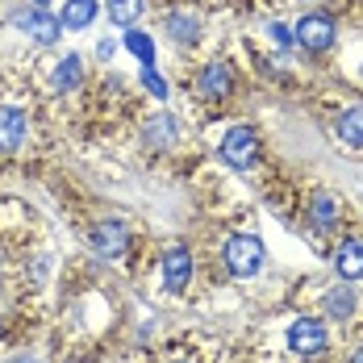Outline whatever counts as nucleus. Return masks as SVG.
<instances>
[{
	"label": "nucleus",
	"mask_w": 363,
	"mask_h": 363,
	"mask_svg": "<svg viewBox=\"0 0 363 363\" xmlns=\"http://www.w3.org/2000/svg\"><path fill=\"white\" fill-rule=\"evenodd\" d=\"M26 134H30L26 113L4 105V109H0V150H17V146L26 143Z\"/></svg>",
	"instance_id": "obj_10"
},
{
	"label": "nucleus",
	"mask_w": 363,
	"mask_h": 363,
	"mask_svg": "<svg viewBox=\"0 0 363 363\" xmlns=\"http://www.w3.org/2000/svg\"><path fill=\"white\" fill-rule=\"evenodd\" d=\"M59 21H63V30H88L96 21V0H67Z\"/></svg>",
	"instance_id": "obj_14"
},
{
	"label": "nucleus",
	"mask_w": 363,
	"mask_h": 363,
	"mask_svg": "<svg viewBox=\"0 0 363 363\" xmlns=\"http://www.w3.org/2000/svg\"><path fill=\"white\" fill-rule=\"evenodd\" d=\"M188 280H192V255H188V247H172L163 255V289L180 296L188 289Z\"/></svg>",
	"instance_id": "obj_8"
},
{
	"label": "nucleus",
	"mask_w": 363,
	"mask_h": 363,
	"mask_svg": "<svg viewBox=\"0 0 363 363\" xmlns=\"http://www.w3.org/2000/svg\"><path fill=\"white\" fill-rule=\"evenodd\" d=\"M121 42H125V50H130L143 67H155V42H150V34H143V30L130 26V34L121 38Z\"/></svg>",
	"instance_id": "obj_18"
},
{
	"label": "nucleus",
	"mask_w": 363,
	"mask_h": 363,
	"mask_svg": "<svg viewBox=\"0 0 363 363\" xmlns=\"http://www.w3.org/2000/svg\"><path fill=\"white\" fill-rule=\"evenodd\" d=\"M330 347V330L318 318H296L289 326V351L292 355H322Z\"/></svg>",
	"instance_id": "obj_4"
},
{
	"label": "nucleus",
	"mask_w": 363,
	"mask_h": 363,
	"mask_svg": "<svg viewBox=\"0 0 363 363\" xmlns=\"http://www.w3.org/2000/svg\"><path fill=\"white\" fill-rule=\"evenodd\" d=\"M143 84H146V92H150L155 101H167V79L155 72V67H143Z\"/></svg>",
	"instance_id": "obj_20"
},
{
	"label": "nucleus",
	"mask_w": 363,
	"mask_h": 363,
	"mask_svg": "<svg viewBox=\"0 0 363 363\" xmlns=\"http://www.w3.org/2000/svg\"><path fill=\"white\" fill-rule=\"evenodd\" d=\"M292 42L301 50H309V55H326L338 42V30H334V21H330L326 13H309V17H301L292 26Z\"/></svg>",
	"instance_id": "obj_3"
},
{
	"label": "nucleus",
	"mask_w": 363,
	"mask_h": 363,
	"mask_svg": "<svg viewBox=\"0 0 363 363\" xmlns=\"http://www.w3.org/2000/svg\"><path fill=\"white\" fill-rule=\"evenodd\" d=\"M326 313L334 322H347V318L355 313V292L351 289H330L326 292Z\"/></svg>",
	"instance_id": "obj_19"
},
{
	"label": "nucleus",
	"mask_w": 363,
	"mask_h": 363,
	"mask_svg": "<svg viewBox=\"0 0 363 363\" xmlns=\"http://www.w3.org/2000/svg\"><path fill=\"white\" fill-rule=\"evenodd\" d=\"M88 242H92V251L101 255V259H121L125 247H130V225L125 221H96L92 225V234H88Z\"/></svg>",
	"instance_id": "obj_5"
},
{
	"label": "nucleus",
	"mask_w": 363,
	"mask_h": 363,
	"mask_svg": "<svg viewBox=\"0 0 363 363\" xmlns=\"http://www.w3.org/2000/svg\"><path fill=\"white\" fill-rule=\"evenodd\" d=\"M172 363H184V359H172Z\"/></svg>",
	"instance_id": "obj_24"
},
{
	"label": "nucleus",
	"mask_w": 363,
	"mask_h": 363,
	"mask_svg": "<svg viewBox=\"0 0 363 363\" xmlns=\"http://www.w3.org/2000/svg\"><path fill=\"white\" fill-rule=\"evenodd\" d=\"M143 134H146V143H150V146H176L180 125H176V117H172V113H155V117L143 125Z\"/></svg>",
	"instance_id": "obj_13"
},
{
	"label": "nucleus",
	"mask_w": 363,
	"mask_h": 363,
	"mask_svg": "<svg viewBox=\"0 0 363 363\" xmlns=\"http://www.w3.org/2000/svg\"><path fill=\"white\" fill-rule=\"evenodd\" d=\"M13 26H17V30H26L38 46L59 42V30H63V21H59V17H50V13H46V9H38V4H30L26 13H17V17H13Z\"/></svg>",
	"instance_id": "obj_6"
},
{
	"label": "nucleus",
	"mask_w": 363,
	"mask_h": 363,
	"mask_svg": "<svg viewBox=\"0 0 363 363\" xmlns=\"http://www.w3.org/2000/svg\"><path fill=\"white\" fill-rule=\"evenodd\" d=\"M196 88H201L205 101L221 105V101L234 92V67H230V63H209V67L201 72V79H196Z\"/></svg>",
	"instance_id": "obj_9"
},
{
	"label": "nucleus",
	"mask_w": 363,
	"mask_h": 363,
	"mask_svg": "<svg viewBox=\"0 0 363 363\" xmlns=\"http://www.w3.org/2000/svg\"><path fill=\"white\" fill-rule=\"evenodd\" d=\"M167 34L176 38L180 46L196 42L201 38V17H192V13H167Z\"/></svg>",
	"instance_id": "obj_15"
},
{
	"label": "nucleus",
	"mask_w": 363,
	"mask_h": 363,
	"mask_svg": "<svg viewBox=\"0 0 363 363\" xmlns=\"http://www.w3.org/2000/svg\"><path fill=\"white\" fill-rule=\"evenodd\" d=\"M334 272H338L342 284L363 280V238L359 234H351V238H342V242L334 247Z\"/></svg>",
	"instance_id": "obj_7"
},
{
	"label": "nucleus",
	"mask_w": 363,
	"mask_h": 363,
	"mask_svg": "<svg viewBox=\"0 0 363 363\" xmlns=\"http://www.w3.org/2000/svg\"><path fill=\"white\" fill-rule=\"evenodd\" d=\"M334 134H338V143L351 146V150H363V105L355 109H347L338 117V125H334Z\"/></svg>",
	"instance_id": "obj_12"
},
{
	"label": "nucleus",
	"mask_w": 363,
	"mask_h": 363,
	"mask_svg": "<svg viewBox=\"0 0 363 363\" xmlns=\"http://www.w3.org/2000/svg\"><path fill=\"white\" fill-rule=\"evenodd\" d=\"M263 238L259 234H230L225 238V247H221V263H225V272L234 276V280H251L263 272Z\"/></svg>",
	"instance_id": "obj_1"
},
{
	"label": "nucleus",
	"mask_w": 363,
	"mask_h": 363,
	"mask_svg": "<svg viewBox=\"0 0 363 363\" xmlns=\"http://www.w3.org/2000/svg\"><path fill=\"white\" fill-rule=\"evenodd\" d=\"M105 13H109L113 26H134L138 17H143V0H105Z\"/></svg>",
	"instance_id": "obj_17"
},
{
	"label": "nucleus",
	"mask_w": 363,
	"mask_h": 363,
	"mask_svg": "<svg viewBox=\"0 0 363 363\" xmlns=\"http://www.w3.org/2000/svg\"><path fill=\"white\" fill-rule=\"evenodd\" d=\"M30 4H38V9H46V4H50V0H30Z\"/></svg>",
	"instance_id": "obj_23"
},
{
	"label": "nucleus",
	"mask_w": 363,
	"mask_h": 363,
	"mask_svg": "<svg viewBox=\"0 0 363 363\" xmlns=\"http://www.w3.org/2000/svg\"><path fill=\"white\" fill-rule=\"evenodd\" d=\"M79 75H84V59L79 55H67V59H59V67H55V92H72L75 84H79Z\"/></svg>",
	"instance_id": "obj_16"
},
{
	"label": "nucleus",
	"mask_w": 363,
	"mask_h": 363,
	"mask_svg": "<svg viewBox=\"0 0 363 363\" xmlns=\"http://www.w3.org/2000/svg\"><path fill=\"white\" fill-rule=\"evenodd\" d=\"M218 155H221L225 167L251 172L255 163H259V134H255L251 125H230L225 138H221V146H218Z\"/></svg>",
	"instance_id": "obj_2"
},
{
	"label": "nucleus",
	"mask_w": 363,
	"mask_h": 363,
	"mask_svg": "<svg viewBox=\"0 0 363 363\" xmlns=\"http://www.w3.org/2000/svg\"><path fill=\"white\" fill-rule=\"evenodd\" d=\"M347 363H363V347H359V351H351V359H347Z\"/></svg>",
	"instance_id": "obj_22"
},
{
	"label": "nucleus",
	"mask_w": 363,
	"mask_h": 363,
	"mask_svg": "<svg viewBox=\"0 0 363 363\" xmlns=\"http://www.w3.org/2000/svg\"><path fill=\"white\" fill-rule=\"evenodd\" d=\"M267 34H272V42H276L280 50H289L292 46V30L289 26H280V21H267Z\"/></svg>",
	"instance_id": "obj_21"
},
{
	"label": "nucleus",
	"mask_w": 363,
	"mask_h": 363,
	"mask_svg": "<svg viewBox=\"0 0 363 363\" xmlns=\"http://www.w3.org/2000/svg\"><path fill=\"white\" fill-rule=\"evenodd\" d=\"M342 213V205H338V196H330V192H318L313 201H309V225L318 230V234H330L334 230V221Z\"/></svg>",
	"instance_id": "obj_11"
}]
</instances>
